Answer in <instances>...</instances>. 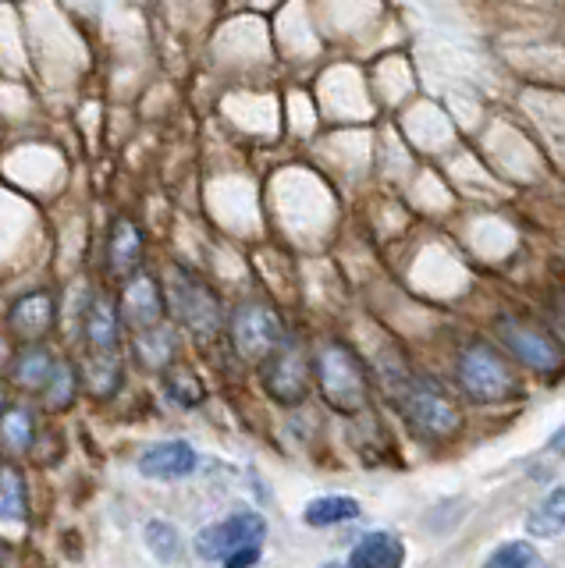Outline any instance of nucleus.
<instances>
[{"label": "nucleus", "mask_w": 565, "mask_h": 568, "mask_svg": "<svg viewBox=\"0 0 565 568\" xmlns=\"http://www.w3.org/2000/svg\"><path fill=\"white\" fill-rule=\"evenodd\" d=\"M82 390H85L82 363H75L72 355H58V366L37 395V405L43 408V416H58V413H68V408L82 398Z\"/></svg>", "instance_id": "obj_17"}, {"label": "nucleus", "mask_w": 565, "mask_h": 568, "mask_svg": "<svg viewBox=\"0 0 565 568\" xmlns=\"http://www.w3.org/2000/svg\"><path fill=\"white\" fill-rule=\"evenodd\" d=\"M58 295L50 288H32L8 306L4 327L14 342H47V334L58 327Z\"/></svg>", "instance_id": "obj_10"}, {"label": "nucleus", "mask_w": 565, "mask_h": 568, "mask_svg": "<svg viewBox=\"0 0 565 568\" xmlns=\"http://www.w3.org/2000/svg\"><path fill=\"white\" fill-rule=\"evenodd\" d=\"M132 359L147 373H164L171 363H179V331L168 320L143 331H132Z\"/></svg>", "instance_id": "obj_16"}, {"label": "nucleus", "mask_w": 565, "mask_h": 568, "mask_svg": "<svg viewBox=\"0 0 565 568\" xmlns=\"http://www.w3.org/2000/svg\"><path fill=\"white\" fill-rule=\"evenodd\" d=\"M498 331H502V342L508 345V352L516 355L523 366L537 369V373H555L562 366L558 345L547 334H541L537 327L519 324V320L508 316V320H502V324H498Z\"/></svg>", "instance_id": "obj_13"}, {"label": "nucleus", "mask_w": 565, "mask_h": 568, "mask_svg": "<svg viewBox=\"0 0 565 568\" xmlns=\"http://www.w3.org/2000/svg\"><path fill=\"white\" fill-rule=\"evenodd\" d=\"M547 448H555L558 455H565V426H562V430L552 437V444H547Z\"/></svg>", "instance_id": "obj_28"}, {"label": "nucleus", "mask_w": 565, "mask_h": 568, "mask_svg": "<svg viewBox=\"0 0 565 568\" xmlns=\"http://www.w3.org/2000/svg\"><path fill=\"white\" fill-rule=\"evenodd\" d=\"M14 348H19V342H14V337H11V331L4 327V331H0V373L8 369V363H11Z\"/></svg>", "instance_id": "obj_27"}, {"label": "nucleus", "mask_w": 565, "mask_h": 568, "mask_svg": "<svg viewBox=\"0 0 565 568\" xmlns=\"http://www.w3.org/2000/svg\"><path fill=\"white\" fill-rule=\"evenodd\" d=\"M43 440V408L37 402H8L0 413V455L29 458Z\"/></svg>", "instance_id": "obj_12"}, {"label": "nucleus", "mask_w": 565, "mask_h": 568, "mask_svg": "<svg viewBox=\"0 0 565 568\" xmlns=\"http://www.w3.org/2000/svg\"><path fill=\"white\" fill-rule=\"evenodd\" d=\"M54 366H58V352L47 342H19V348H14L11 363L4 369V381L14 390H22V395L37 398L43 384L50 381V373H54Z\"/></svg>", "instance_id": "obj_14"}, {"label": "nucleus", "mask_w": 565, "mask_h": 568, "mask_svg": "<svg viewBox=\"0 0 565 568\" xmlns=\"http://www.w3.org/2000/svg\"><path fill=\"white\" fill-rule=\"evenodd\" d=\"M147 540H150V550L161 561H179L182 558V532L174 529L171 523H150L147 526Z\"/></svg>", "instance_id": "obj_24"}, {"label": "nucleus", "mask_w": 565, "mask_h": 568, "mask_svg": "<svg viewBox=\"0 0 565 568\" xmlns=\"http://www.w3.org/2000/svg\"><path fill=\"white\" fill-rule=\"evenodd\" d=\"M8 387H11V384L4 381V373H0V413H4V405L11 402V395H8Z\"/></svg>", "instance_id": "obj_29"}, {"label": "nucleus", "mask_w": 565, "mask_h": 568, "mask_svg": "<svg viewBox=\"0 0 565 568\" xmlns=\"http://www.w3.org/2000/svg\"><path fill=\"white\" fill-rule=\"evenodd\" d=\"M103 263L114 281H125L135 271L147 266V231L129 213H118L108 227V242H103Z\"/></svg>", "instance_id": "obj_11"}, {"label": "nucleus", "mask_w": 565, "mask_h": 568, "mask_svg": "<svg viewBox=\"0 0 565 568\" xmlns=\"http://www.w3.org/2000/svg\"><path fill=\"white\" fill-rule=\"evenodd\" d=\"M405 561V547L395 532H366V537L352 547L349 565L352 568H395Z\"/></svg>", "instance_id": "obj_20"}, {"label": "nucleus", "mask_w": 565, "mask_h": 568, "mask_svg": "<svg viewBox=\"0 0 565 568\" xmlns=\"http://www.w3.org/2000/svg\"><path fill=\"white\" fill-rule=\"evenodd\" d=\"M263 540H268V519H263L260 511L242 508V511L224 515L221 523H210L206 529H200L192 547H196V555L203 561L224 565L228 555H235L242 547H260Z\"/></svg>", "instance_id": "obj_6"}, {"label": "nucleus", "mask_w": 565, "mask_h": 568, "mask_svg": "<svg viewBox=\"0 0 565 568\" xmlns=\"http://www.w3.org/2000/svg\"><path fill=\"white\" fill-rule=\"evenodd\" d=\"M135 466L147 479H164V484H171V479H189L200 469V452L192 448L189 440H157L139 455Z\"/></svg>", "instance_id": "obj_15"}, {"label": "nucleus", "mask_w": 565, "mask_h": 568, "mask_svg": "<svg viewBox=\"0 0 565 568\" xmlns=\"http://www.w3.org/2000/svg\"><path fill=\"white\" fill-rule=\"evenodd\" d=\"M537 561H541V555L523 540H508L487 558V565H494V568H498V565L502 568H526V565H537Z\"/></svg>", "instance_id": "obj_25"}, {"label": "nucleus", "mask_w": 565, "mask_h": 568, "mask_svg": "<svg viewBox=\"0 0 565 568\" xmlns=\"http://www.w3.org/2000/svg\"><path fill=\"white\" fill-rule=\"evenodd\" d=\"M260 561V547H242L235 555H228V568H245V565H256Z\"/></svg>", "instance_id": "obj_26"}, {"label": "nucleus", "mask_w": 565, "mask_h": 568, "mask_svg": "<svg viewBox=\"0 0 565 568\" xmlns=\"http://www.w3.org/2000/svg\"><path fill=\"white\" fill-rule=\"evenodd\" d=\"M168 306H171V320L182 324L192 337L200 342H210L218 337L221 327L228 324L221 295L210 288V281L200 277L192 266L174 263L171 266V281H168Z\"/></svg>", "instance_id": "obj_1"}, {"label": "nucleus", "mask_w": 565, "mask_h": 568, "mask_svg": "<svg viewBox=\"0 0 565 568\" xmlns=\"http://www.w3.org/2000/svg\"><path fill=\"white\" fill-rule=\"evenodd\" d=\"M395 402L413 430H420L423 437H452L458 426H463L458 405L431 381L402 377L395 384Z\"/></svg>", "instance_id": "obj_3"}, {"label": "nucleus", "mask_w": 565, "mask_h": 568, "mask_svg": "<svg viewBox=\"0 0 565 568\" xmlns=\"http://www.w3.org/2000/svg\"><path fill=\"white\" fill-rule=\"evenodd\" d=\"M224 327H228V334H232L235 352L250 363L268 359V355L281 345V337H285V324H281L278 310L268 306V302H260V298L239 302Z\"/></svg>", "instance_id": "obj_4"}, {"label": "nucleus", "mask_w": 565, "mask_h": 568, "mask_svg": "<svg viewBox=\"0 0 565 568\" xmlns=\"http://www.w3.org/2000/svg\"><path fill=\"white\" fill-rule=\"evenodd\" d=\"M161 384H164V395L174 408H200L203 398H206V387L203 381L196 377L192 369L171 363L164 373H161Z\"/></svg>", "instance_id": "obj_22"}, {"label": "nucleus", "mask_w": 565, "mask_h": 568, "mask_svg": "<svg viewBox=\"0 0 565 568\" xmlns=\"http://www.w3.org/2000/svg\"><path fill=\"white\" fill-rule=\"evenodd\" d=\"M0 526H29V484L14 458L0 462Z\"/></svg>", "instance_id": "obj_18"}, {"label": "nucleus", "mask_w": 565, "mask_h": 568, "mask_svg": "<svg viewBox=\"0 0 565 568\" xmlns=\"http://www.w3.org/2000/svg\"><path fill=\"white\" fill-rule=\"evenodd\" d=\"M360 519V501L356 497H345V494H324V497H313V501L303 508V523L313 529H327V526H342Z\"/></svg>", "instance_id": "obj_21"}, {"label": "nucleus", "mask_w": 565, "mask_h": 568, "mask_svg": "<svg viewBox=\"0 0 565 568\" xmlns=\"http://www.w3.org/2000/svg\"><path fill=\"white\" fill-rule=\"evenodd\" d=\"M316 387L334 413H360L366 405V373L356 352L342 342H327L313 359Z\"/></svg>", "instance_id": "obj_2"}, {"label": "nucleus", "mask_w": 565, "mask_h": 568, "mask_svg": "<svg viewBox=\"0 0 565 568\" xmlns=\"http://www.w3.org/2000/svg\"><path fill=\"white\" fill-rule=\"evenodd\" d=\"M82 381L85 390L100 402H111L121 384H125V352L118 355H85V366H82Z\"/></svg>", "instance_id": "obj_19"}, {"label": "nucleus", "mask_w": 565, "mask_h": 568, "mask_svg": "<svg viewBox=\"0 0 565 568\" xmlns=\"http://www.w3.org/2000/svg\"><path fill=\"white\" fill-rule=\"evenodd\" d=\"M121 288L114 292L118 295V310H121V320H125L129 331H143V327H153V324H164L171 316V306H168V284L161 281V274L153 271H135L132 277L118 281Z\"/></svg>", "instance_id": "obj_8"}, {"label": "nucleus", "mask_w": 565, "mask_h": 568, "mask_svg": "<svg viewBox=\"0 0 565 568\" xmlns=\"http://www.w3.org/2000/svg\"><path fill=\"white\" fill-rule=\"evenodd\" d=\"M458 384L463 390L481 405H494V402H505L512 390H516V381H512L508 366L502 363V355L487 348V345H466L458 352Z\"/></svg>", "instance_id": "obj_5"}, {"label": "nucleus", "mask_w": 565, "mask_h": 568, "mask_svg": "<svg viewBox=\"0 0 565 568\" xmlns=\"http://www.w3.org/2000/svg\"><path fill=\"white\" fill-rule=\"evenodd\" d=\"M526 532L529 537H541V540L565 532V487L552 490L534 511L526 515Z\"/></svg>", "instance_id": "obj_23"}, {"label": "nucleus", "mask_w": 565, "mask_h": 568, "mask_svg": "<svg viewBox=\"0 0 565 568\" xmlns=\"http://www.w3.org/2000/svg\"><path fill=\"white\" fill-rule=\"evenodd\" d=\"M79 334L85 355H118L125 352V320L118 310L114 292H93L79 313Z\"/></svg>", "instance_id": "obj_9"}, {"label": "nucleus", "mask_w": 565, "mask_h": 568, "mask_svg": "<svg viewBox=\"0 0 565 568\" xmlns=\"http://www.w3.org/2000/svg\"><path fill=\"white\" fill-rule=\"evenodd\" d=\"M260 384L263 390L278 402V405H303L306 395H310V363L299 342L285 334L281 337V345L268 355V359H260Z\"/></svg>", "instance_id": "obj_7"}]
</instances>
